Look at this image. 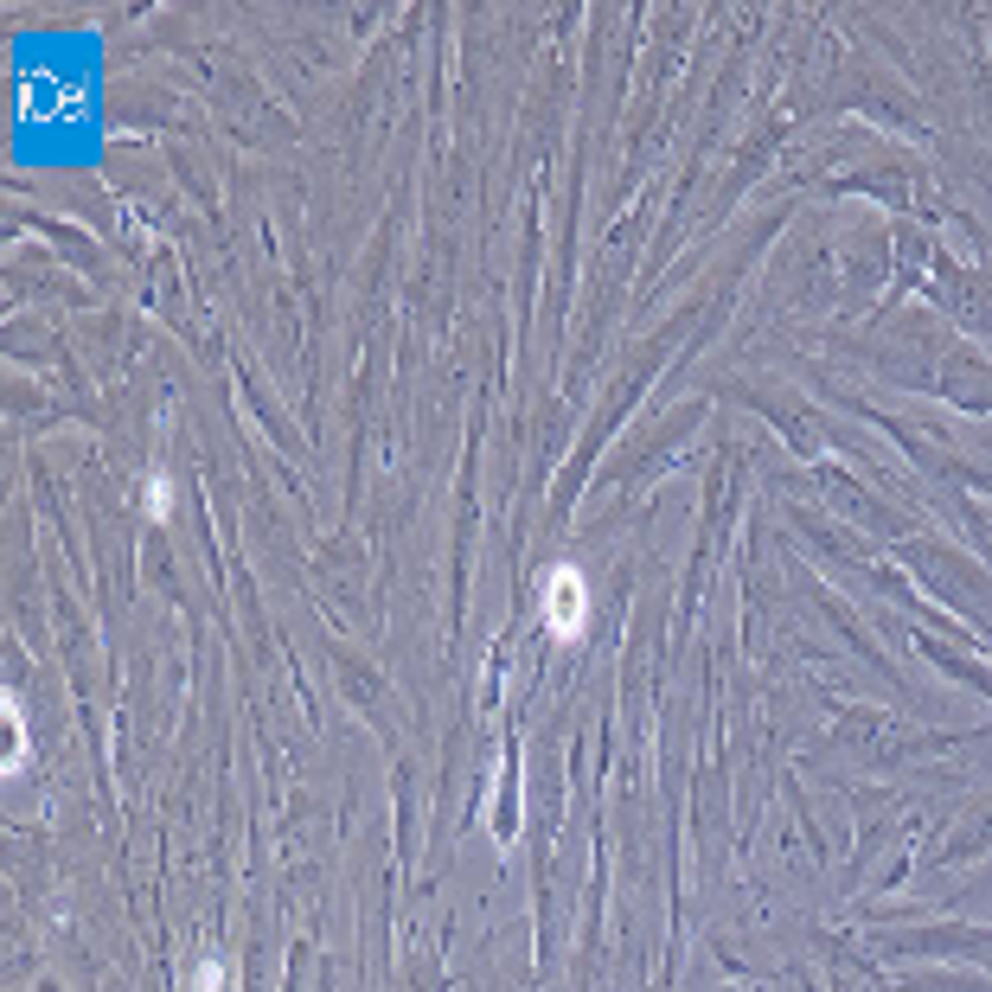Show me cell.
<instances>
[{"mask_svg": "<svg viewBox=\"0 0 992 992\" xmlns=\"http://www.w3.org/2000/svg\"><path fill=\"white\" fill-rule=\"evenodd\" d=\"M141 507L154 512V519H161V512H167V481H161V474H154V481H148V500H141Z\"/></svg>", "mask_w": 992, "mask_h": 992, "instance_id": "cell-3", "label": "cell"}, {"mask_svg": "<svg viewBox=\"0 0 992 992\" xmlns=\"http://www.w3.org/2000/svg\"><path fill=\"white\" fill-rule=\"evenodd\" d=\"M544 621H551V634H577L590 621V595H583L577 570H551V583H544Z\"/></svg>", "mask_w": 992, "mask_h": 992, "instance_id": "cell-1", "label": "cell"}, {"mask_svg": "<svg viewBox=\"0 0 992 992\" xmlns=\"http://www.w3.org/2000/svg\"><path fill=\"white\" fill-rule=\"evenodd\" d=\"M231 980H224V966L218 961H199V973H192V992H224Z\"/></svg>", "mask_w": 992, "mask_h": 992, "instance_id": "cell-2", "label": "cell"}]
</instances>
